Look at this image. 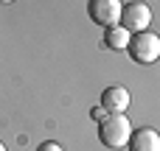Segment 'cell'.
<instances>
[{"label": "cell", "instance_id": "obj_1", "mask_svg": "<svg viewBox=\"0 0 160 151\" xmlns=\"http://www.w3.org/2000/svg\"><path fill=\"white\" fill-rule=\"evenodd\" d=\"M132 132L135 129H132V123H129L127 115H110L107 120L98 123V140H101V146H107V149H112V151L127 149Z\"/></svg>", "mask_w": 160, "mask_h": 151}, {"label": "cell", "instance_id": "obj_4", "mask_svg": "<svg viewBox=\"0 0 160 151\" xmlns=\"http://www.w3.org/2000/svg\"><path fill=\"white\" fill-rule=\"evenodd\" d=\"M121 11H124V3L121 0H87V14L96 25H118L121 22Z\"/></svg>", "mask_w": 160, "mask_h": 151}, {"label": "cell", "instance_id": "obj_7", "mask_svg": "<svg viewBox=\"0 0 160 151\" xmlns=\"http://www.w3.org/2000/svg\"><path fill=\"white\" fill-rule=\"evenodd\" d=\"M129 39H132V34H129L121 22L104 28V48H110V50H127Z\"/></svg>", "mask_w": 160, "mask_h": 151}, {"label": "cell", "instance_id": "obj_9", "mask_svg": "<svg viewBox=\"0 0 160 151\" xmlns=\"http://www.w3.org/2000/svg\"><path fill=\"white\" fill-rule=\"evenodd\" d=\"M37 151H62L59 143H53V140H45V143H39V149Z\"/></svg>", "mask_w": 160, "mask_h": 151}, {"label": "cell", "instance_id": "obj_5", "mask_svg": "<svg viewBox=\"0 0 160 151\" xmlns=\"http://www.w3.org/2000/svg\"><path fill=\"white\" fill-rule=\"evenodd\" d=\"M129 101H132V95H129V90H127L124 84H110V87L101 92V106H104L110 115H124V112L129 109Z\"/></svg>", "mask_w": 160, "mask_h": 151}, {"label": "cell", "instance_id": "obj_3", "mask_svg": "<svg viewBox=\"0 0 160 151\" xmlns=\"http://www.w3.org/2000/svg\"><path fill=\"white\" fill-rule=\"evenodd\" d=\"M149 22H152V8L141 0H132V3H124V11H121V25L129 31V34H141V31H149Z\"/></svg>", "mask_w": 160, "mask_h": 151}, {"label": "cell", "instance_id": "obj_8", "mask_svg": "<svg viewBox=\"0 0 160 151\" xmlns=\"http://www.w3.org/2000/svg\"><path fill=\"white\" fill-rule=\"evenodd\" d=\"M90 118H93L96 123H101V120H107V118H110V112H107L104 106H96V109L90 112Z\"/></svg>", "mask_w": 160, "mask_h": 151}, {"label": "cell", "instance_id": "obj_2", "mask_svg": "<svg viewBox=\"0 0 160 151\" xmlns=\"http://www.w3.org/2000/svg\"><path fill=\"white\" fill-rule=\"evenodd\" d=\"M127 53L132 62L138 64H152L160 59V36L152 31H141V34H132L129 45H127Z\"/></svg>", "mask_w": 160, "mask_h": 151}, {"label": "cell", "instance_id": "obj_10", "mask_svg": "<svg viewBox=\"0 0 160 151\" xmlns=\"http://www.w3.org/2000/svg\"><path fill=\"white\" fill-rule=\"evenodd\" d=\"M3 3H11V0H0V6H3Z\"/></svg>", "mask_w": 160, "mask_h": 151}, {"label": "cell", "instance_id": "obj_6", "mask_svg": "<svg viewBox=\"0 0 160 151\" xmlns=\"http://www.w3.org/2000/svg\"><path fill=\"white\" fill-rule=\"evenodd\" d=\"M129 151H160V134L155 129H138V132H132Z\"/></svg>", "mask_w": 160, "mask_h": 151}, {"label": "cell", "instance_id": "obj_11", "mask_svg": "<svg viewBox=\"0 0 160 151\" xmlns=\"http://www.w3.org/2000/svg\"><path fill=\"white\" fill-rule=\"evenodd\" d=\"M0 151H6V146H3V143H0Z\"/></svg>", "mask_w": 160, "mask_h": 151}]
</instances>
